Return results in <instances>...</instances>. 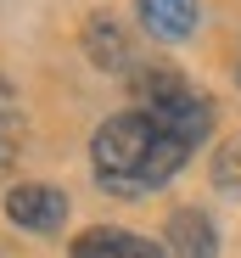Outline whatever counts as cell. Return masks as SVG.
Instances as JSON below:
<instances>
[{
	"label": "cell",
	"instance_id": "6",
	"mask_svg": "<svg viewBox=\"0 0 241 258\" xmlns=\"http://www.w3.org/2000/svg\"><path fill=\"white\" fill-rule=\"evenodd\" d=\"M169 247H174V258H219V230L208 213L180 208L169 219Z\"/></svg>",
	"mask_w": 241,
	"mask_h": 258
},
{
	"label": "cell",
	"instance_id": "1",
	"mask_svg": "<svg viewBox=\"0 0 241 258\" xmlns=\"http://www.w3.org/2000/svg\"><path fill=\"white\" fill-rule=\"evenodd\" d=\"M196 152V141H185L180 129L157 112V107H140V112H118L96 129L90 141V168L96 180L118 197H146L157 185H169L185 157Z\"/></svg>",
	"mask_w": 241,
	"mask_h": 258
},
{
	"label": "cell",
	"instance_id": "9",
	"mask_svg": "<svg viewBox=\"0 0 241 258\" xmlns=\"http://www.w3.org/2000/svg\"><path fill=\"white\" fill-rule=\"evenodd\" d=\"M23 141V112H17V90L0 79V157Z\"/></svg>",
	"mask_w": 241,
	"mask_h": 258
},
{
	"label": "cell",
	"instance_id": "2",
	"mask_svg": "<svg viewBox=\"0 0 241 258\" xmlns=\"http://www.w3.org/2000/svg\"><path fill=\"white\" fill-rule=\"evenodd\" d=\"M6 219L23 225V230L51 236V230H62V219H67V197H62L56 185H39V180L12 185V191H6Z\"/></svg>",
	"mask_w": 241,
	"mask_h": 258
},
{
	"label": "cell",
	"instance_id": "8",
	"mask_svg": "<svg viewBox=\"0 0 241 258\" xmlns=\"http://www.w3.org/2000/svg\"><path fill=\"white\" fill-rule=\"evenodd\" d=\"M213 185H219L224 197H241V135L213 152Z\"/></svg>",
	"mask_w": 241,
	"mask_h": 258
},
{
	"label": "cell",
	"instance_id": "4",
	"mask_svg": "<svg viewBox=\"0 0 241 258\" xmlns=\"http://www.w3.org/2000/svg\"><path fill=\"white\" fill-rule=\"evenodd\" d=\"M135 12L151 39H191L196 17H202V0H135Z\"/></svg>",
	"mask_w": 241,
	"mask_h": 258
},
{
	"label": "cell",
	"instance_id": "3",
	"mask_svg": "<svg viewBox=\"0 0 241 258\" xmlns=\"http://www.w3.org/2000/svg\"><path fill=\"white\" fill-rule=\"evenodd\" d=\"M85 51H90V62H96L101 73H129V68H135L129 34L118 28V17H107V12H96V17L85 23Z\"/></svg>",
	"mask_w": 241,
	"mask_h": 258
},
{
	"label": "cell",
	"instance_id": "7",
	"mask_svg": "<svg viewBox=\"0 0 241 258\" xmlns=\"http://www.w3.org/2000/svg\"><path fill=\"white\" fill-rule=\"evenodd\" d=\"M185 90V79L174 73V68H140L135 73V101L140 107H157V101H169V96H180Z\"/></svg>",
	"mask_w": 241,
	"mask_h": 258
},
{
	"label": "cell",
	"instance_id": "5",
	"mask_svg": "<svg viewBox=\"0 0 241 258\" xmlns=\"http://www.w3.org/2000/svg\"><path fill=\"white\" fill-rule=\"evenodd\" d=\"M73 258H163V247L135 236V230H112V225H96L73 241Z\"/></svg>",
	"mask_w": 241,
	"mask_h": 258
}]
</instances>
